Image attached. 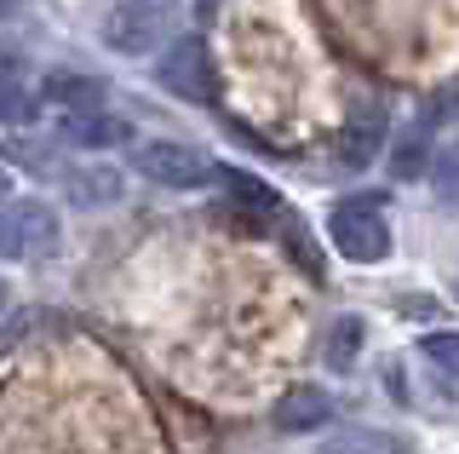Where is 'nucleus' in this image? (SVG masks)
<instances>
[{
	"mask_svg": "<svg viewBox=\"0 0 459 454\" xmlns=\"http://www.w3.org/2000/svg\"><path fill=\"white\" fill-rule=\"evenodd\" d=\"M322 454H396V449L379 432H339L333 443H322Z\"/></svg>",
	"mask_w": 459,
	"mask_h": 454,
	"instance_id": "nucleus-15",
	"label": "nucleus"
},
{
	"mask_svg": "<svg viewBox=\"0 0 459 454\" xmlns=\"http://www.w3.org/2000/svg\"><path fill=\"white\" fill-rule=\"evenodd\" d=\"M379 144H385V109L362 104L351 116V127H344V138H339V162L344 167H368L373 155H379Z\"/></svg>",
	"mask_w": 459,
	"mask_h": 454,
	"instance_id": "nucleus-8",
	"label": "nucleus"
},
{
	"mask_svg": "<svg viewBox=\"0 0 459 454\" xmlns=\"http://www.w3.org/2000/svg\"><path fill=\"white\" fill-rule=\"evenodd\" d=\"M40 98L57 116H75V109H104V81L98 75H75V69H52L40 81Z\"/></svg>",
	"mask_w": 459,
	"mask_h": 454,
	"instance_id": "nucleus-7",
	"label": "nucleus"
},
{
	"mask_svg": "<svg viewBox=\"0 0 459 454\" xmlns=\"http://www.w3.org/2000/svg\"><path fill=\"white\" fill-rule=\"evenodd\" d=\"M35 116V104H29L23 81H0V121H29Z\"/></svg>",
	"mask_w": 459,
	"mask_h": 454,
	"instance_id": "nucleus-16",
	"label": "nucleus"
},
{
	"mask_svg": "<svg viewBox=\"0 0 459 454\" xmlns=\"http://www.w3.org/2000/svg\"><path fill=\"white\" fill-rule=\"evenodd\" d=\"M356 351H362V322L356 317H339L333 328H327V368H333V374H351L356 368Z\"/></svg>",
	"mask_w": 459,
	"mask_h": 454,
	"instance_id": "nucleus-12",
	"label": "nucleus"
},
{
	"mask_svg": "<svg viewBox=\"0 0 459 454\" xmlns=\"http://www.w3.org/2000/svg\"><path fill=\"white\" fill-rule=\"evenodd\" d=\"M178 12V0H109L104 12V47L121 58H143L167 40V23Z\"/></svg>",
	"mask_w": 459,
	"mask_h": 454,
	"instance_id": "nucleus-2",
	"label": "nucleus"
},
{
	"mask_svg": "<svg viewBox=\"0 0 459 454\" xmlns=\"http://www.w3.org/2000/svg\"><path fill=\"white\" fill-rule=\"evenodd\" d=\"M18 69H23V58L6 47V40H0V81H18Z\"/></svg>",
	"mask_w": 459,
	"mask_h": 454,
	"instance_id": "nucleus-17",
	"label": "nucleus"
},
{
	"mask_svg": "<svg viewBox=\"0 0 459 454\" xmlns=\"http://www.w3.org/2000/svg\"><path fill=\"white\" fill-rule=\"evenodd\" d=\"M212 179L230 190V202H241V207H253V213H287L281 202H276V190L270 184H258L253 173H236V167H212Z\"/></svg>",
	"mask_w": 459,
	"mask_h": 454,
	"instance_id": "nucleus-11",
	"label": "nucleus"
},
{
	"mask_svg": "<svg viewBox=\"0 0 459 454\" xmlns=\"http://www.w3.org/2000/svg\"><path fill=\"white\" fill-rule=\"evenodd\" d=\"M6 305H12V300H6V282H0V310H6Z\"/></svg>",
	"mask_w": 459,
	"mask_h": 454,
	"instance_id": "nucleus-20",
	"label": "nucleus"
},
{
	"mask_svg": "<svg viewBox=\"0 0 459 454\" xmlns=\"http://www.w3.org/2000/svg\"><path fill=\"white\" fill-rule=\"evenodd\" d=\"M425 155H430V133H425V127H413V133L396 144V155H391V173H396L402 184L420 179V173H425Z\"/></svg>",
	"mask_w": 459,
	"mask_h": 454,
	"instance_id": "nucleus-13",
	"label": "nucleus"
},
{
	"mask_svg": "<svg viewBox=\"0 0 459 454\" xmlns=\"http://www.w3.org/2000/svg\"><path fill=\"white\" fill-rule=\"evenodd\" d=\"M6 196H12V179H6V167H0V202H6Z\"/></svg>",
	"mask_w": 459,
	"mask_h": 454,
	"instance_id": "nucleus-19",
	"label": "nucleus"
},
{
	"mask_svg": "<svg viewBox=\"0 0 459 454\" xmlns=\"http://www.w3.org/2000/svg\"><path fill=\"white\" fill-rule=\"evenodd\" d=\"M23 6V0H0V18H12V12H18Z\"/></svg>",
	"mask_w": 459,
	"mask_h": 454,
	"instance_id": "nucleus-18",
	"label": "nucleus"
},
{
	"mask_svg": "<svg viewBox=\"0 0 459 454\" xmlns=\"http://www.w3.org/2000/svg\"><path fill=\"white\" fill-rule=\"evenodd\" d=\"M64 190L75 207H109L121 196V167H64Z\"/></svg>",
	"mask_w": 459,
	"mask_h": 454,
	"instance_id": "nucleus-9",
	"label": "nucleus"
},
{
	"mask_svg": "<svg viewBox=\"0 0 459 454\" xmlns=\"http://www.w3.org/2000/svg\"><path fill=\"white\" fill-rule=\"evenodd\" d=\"M327 236L344 259L356 265H379L391 253V224H385V207L373 196H344V202L327 213Z\"/></svg>",
	"mask_w": 459,
	"mask_h": 454,
	"instance_id": "nucleus-3",
	"label": "nucleus"
},
{
	"mask_svg": "<svg viewBox=\"0 0 459 454\" xmlns=\"http://www.w3.org/2000/svg\"><path fill=\"white\" fill-rule=\"evenodd\" d=\"M133 167L150 184H167V190H201V184H212V167H219V162H207V155L190 150V144L150 138V144L133 150Z\"/></svg>",
	"mask_w": 459,
	"mask_h": 454,
	"instance_id": "nucleus-4",
	"label": "nucleus"
},
{
	"mask_svg": "<svg viewBox=\"0 0 459 454\" xmlns=\"http://www.w3.org/2000/svg\"><path fill=\"white\" fill-rule=\"evenodd\" d=\"M276 425H281V432H293V437H299V432H322V425H327V391L293 386V391L276 403Z\"/></svg>",
	"mask_w": 459,
	"mask_h": 454,
	"instance_id": "nucleus-10",
	"label": "nucleus"
},
{
	"mask_svg": "<svg viewBox=\"0 0 459 454\" xmlns=\"http://www.w3.org/2000/svg\"><path fill=\"white\" fill-rule=\"evenodd\" d=\"M57 138L75 150H115L126 144V121L104 116V109H75V116H57Z\"/></svg>",
	"mask_w": 459,
	"mask_h": 454,
	"instance_id": "nucleus-6",
	"label": "nucleus"
},
{
	"mask_svg": "<svg viewBox=\"0 0 459 454\" xmlns=\"http://www.w3.org/2000/svg\"><path fill=\"white\" fill-rule=\"evenodd\" d=\"M57 236H64V224H57V213L47 202H35V196H18V202H0V259H23V265H40L52 259Z\"/></svg>",
	"mask_w": 459,
	"mask_h": 454,
	"instance_id": "nucleus-1",
	"label": "nucleus"
},
{
	"mask_svg": "<svg viewBox=\"0 0 459 454\" xmlns=\"http://www.w3.org/2000/svg\"><path fill=\"white\" fill-rule=\"evenodd\" d=\"M161 87L167 92H178V98H212V75H207V52H201V40L195 35H178L172 47L161 52Z\"/></svg>",
	"mask_w": 459,
	"mask_h": 454,
	"instance_id": "nucleus-5",
	"label": "nucleus"
},
{
	"mask_svg": "<svg viewBox=\"0 0 459 454\" xmlns=\"http://www.w3.org/2000/svg\"><path fill=\"white\" fill-rule=\"evenodd\" d=\"M454 351H459V339L454 334H430V339H420V357L437 368V380H442V391L454 386Z\"/></svg>",
	"mask_w": 459,
	"mask_h": 454,
	"instance_id": "nucleus-14",
	"label": "nucleus"
}]
</instances>
